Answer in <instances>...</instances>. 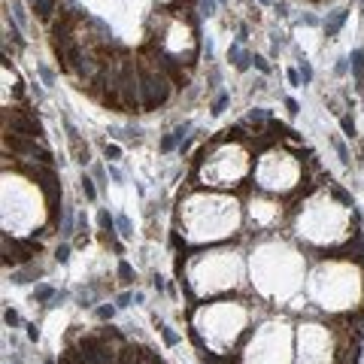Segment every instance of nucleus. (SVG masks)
Masks as SVG:
<instances>
[{
    "instance_id": "nucleus-1",
    "label": "nucleus",
    "mask_w": 364,
    "mask_h": 364,
    "mask_svg": "<svg viewBox=\"0 0 364 364\" xmlns=\"http://www.w3.org/2000/svg\"><path fill=\"white\" fill-rule=\"evenodd\" d=\"M246 318H249V313L240 304H231V301L203 306V310L198 313V318H195L198 343L213 349L215 355H228L231 346L237 343V337L243 334Z\"/></svg>"
},
{
    "instance_id": "nucleus-2",
    "label": "nucleus",
    "mask_w": 364,
    "mask_h": 364,
    "mask_svg": "<svg viewBox=\"0 0 364 364\" xmlns=\"http://www.w3.org/2000/svg\"><path fill=\"white\" fill-rule=\"evenodd\" d=\"M240 215H237V203L222 200V198H207L195 200L191 210V237H225L231 234V228H237Z\"/></svg>"
},
{
    "instance_id": "nucleus-3",
    "label": "nucleus",
    "mask_w": 364,
    "mask_h": 364,
    "mask_svg": "<svg viewBox=\"0 0 364 364\" xmlns=\"http://www.w3.org/2000/svg\"><path fill=\"white\" fill-rule=\"evenodd\" d=\"M291 334L277 322L261 328L243 352V364H291Z\"/></svg>"
},
{
    "instance_id": "nucleus-4",
    "label": "nucleus",
    "mask_w": 364,
    "mask_h": 364,
    "mask_svg": "<svg viewBox=\"0 0 364 364\" xmlns=\"http://www.w3.org/2000/svg\"><path fill=\"white\" fill-rule=\"evenodd\" d=\"M294 364H334V343L325 325L306 322L298 328V352Z\"/></svg>"
},
{
    "instance_id": "nucleus-5",
    "label": "nucleus",
    "mask_w": 364,
    "mask_h": 364,
    "mask_svg": "<svg viewBox=\"0 0 364 364\" xmlns=\"http://www.w3.org/2000/svg\"><path fill=\"white\" fill-rule=\"evenodd\" d=\"M258 182L273 191H289L298 182V164L286 152H267L258 164Z\"/></svg>"
},
{
    "instance_id": "nucleus-6",
    "label": "nucleus",
    "mask_w": 364,
    "mask_h": 364,
    "mask_svg": "<svg viewBox=\"0 0 364 364\" xmlns=\"http://www.w3.org/2000/svg\"><path fill=\"white\" fill-rule=\"evenodd\" d=\"M343 21H346V13H343V9H340V13L334 16L331 25H325V33H328V37H334V33L340 31V25H343Z\"/></svg>"
},
{
    "instance_id": "nucleus-7",
    "label": "nucleus",
    "mask_w": 364,
    "mask_h": 364,
    "mask_svg": "<svg viewBox=\"0 0 364 364\" xmlns=\"http://www.w3.org/2000/svg\"><path fill=\"white\" fill-rule=\"evenodd\" d=\"M352 70L358 73V79H364V52H352Z\"/></svg>"
},
{
    "instance_id": "nucleus-8",
    "label": "nucleus",
    "mask_w": 364,
    "mask_h": 364,
    "mask_svg": "<svg viewBox=\"0 0 364 364\" xmlns=\"http://www.w3.org/2000/svg\"><path fill=\"white\" fill-rule=\"evenodd\" d=\"M52 294H55V291H52V286H40L37 291H33V301H49Z\"/></svg>"
},
{
    "instance_id": "nucleus-9",
    "label": "nucleus",
    "mask_w": 364,
    "mask_h": 364,
    "mask_svg": "<svg viewBox=\"0 0 364 364\" xmlns=\"http://www.w3.org/2000/svg\"><path fill=\"white\" fill-rule=\"evenodd\" d=\"M82 191H85V198H88V200H95V198H97V191H95V186H91V179H88V176H82Z\"/></svg>"
},
{
    "instance_id": "nucleus-10",
    "label": "nucleus",
    "mask_w": 364,
    "mask_h": 364,
    "mask_svg": "<svg viewBox=\"0 0 364 364\" xmlns=\"http://www.w3.org/2000/svg\"><path fill=\"white\" fill-rule=\"evenodd\" d=\"M104 155L109 158V161H119V155H122V149H119V146H109V143H107V146H104Z\"/></svg>"
},
{
    "instance_id": "nucleus-11",
    "label": "nucleus",
    "mask_w": 364,
    "mask_h": 364,
    "mask_svg": "<svg viewBox=\"0 0 364 364\" xmlns=\"http://www.w3.org/2000/svg\"><path fill=\"white\" fill-rule=\"evenodd\" d=\"M112 313H116V306H97V318H112Z\"/></svg>"
},
{
    "instance_id": "nucleus-12",
    "label": "nucleus",
    "mask_w": 364,
    "mask_h": 364,
    "mask_svg": "<svg viewBox=\"0 0 364 364\" xmlns=\"http://www.w3.org/2000/svg\"><path fill=\"white\" fill-rule=\"evenodd\" d=\"M4 318H6V325H9V328H16V325H18V313H16V310H6Z\"/></svg>"
},
{
    "instance_id": "nucleus-13",
    "label": "nucleus",
    "mask_w": 364,
    "mask_h": 364,
    "mask_svg": "<svg viewBox=\"0 0 364 364\" xmlns=\"http://www.w3.org/2000/svg\"><path fill=\"white\" fill-rule=\"evenodd\" d=\"M119 228H122V234H124V237H131V222L124 219V215H119Z\"/></svg>"
},
{
    "instance_id": "nucleus-14",
    "label": "nucleus",
    "mask_w": 364,
    "mask_h": 364,
    "mask_svg": "<svg viewBox=\"0 0 364 364\" xmlns=\"http://www.w3.org/2000/svg\"><path fill=\"white\" fill-rule=\"evenodd\" d=\"M55 258H58V261H67V258H70V246H58V255H55Z\"/></svg>"
},
{
    "instance_id": "nucleus-15",
    "label": "nucleus",
    "mask_w": 364,
    "mask_h": 364,
    "mask_svg": "<svg viewBox=\"0 0 364 364\" xmlns=\"http://www.w3.org/2000/svg\"><path fill=\"white\" fill-rule=\"evenodd\" d=\"M119 273H122L124 279H131V277H134V273H131V267H128V264H122V267H119Z\"/></svg>"
},
{
    "instance_id": "nucleus-16",
    "label": "nucleus",
    "mask_w": 364,
    "mask_h": 364,
    "mask_svg": "<svg viewBox=\"0 0 364 364\" xmlns=\"http://www.w3.org/2000/svg\"><path fill=\"white\" fill-rule=\"evenodd\" d=\"M264 4H267V0H264Z\"/></svg>"
}]
</instances>
